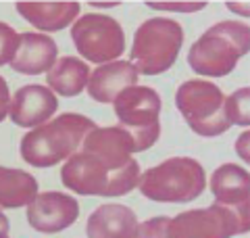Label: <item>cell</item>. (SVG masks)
Listing matches in <instances>:
<instances>
[{"label":"cell","mask_w":250,"mask_h":238,"mask_svg":"<svg viewBox=\"0 0 250 238\" xmlns=\"http://www.w3.org/2000/svg\"><path fill=\"white\" fill-rule=\"evenodd\" d=\"M250 50V29L246 23L219 21L208 27L188 52L194 73L223 77L236 69L238 61Z\"/></svg>","instance_id":"obj_3"},{"label":"cell","mask_w":250,"mask_h":238,"mask_svg":"<svg viewBox=\"0 0 250 238\" xmlns=\"http://www.w3.org/2000/svg\"><path fill=\"white\" fill-rule=\"evenodd\" d=\"M17 13L42 31H61L75 23L80 2H17Z\"/></svg>","instance_id":"obj_16"},{"label":"cell","mask_w":250,"mask_h":238,"mask_svg":"<svg viewBox=\"0 0 250 238\" xmlns=\"http://www.w3.org/2000/svg\"><path fill=\"white\" fill-rule=\"evenodd\" d=\"M38 194V182L23 169L0 165V209L25 207Z\"/></svg>","instance_id":"obj_17"},{"label":"cell","mask_w":250,"mask_h":238,"mask_svg":"<svg viewBox=\"0 0 250 238\" xmlns=\"http://www.w3.org/2000/svg\"><path fill=\"white\" fill-rule=\"evenodd\" d=\"M134 140L119 125L94 128L61 169L69 190L83 196H123L138 186L140 165L134 157Z\"/></svg>","instance_id":"obj_1"},{"label":"cell","mask_w":250,"mask_h":238,"mask_svg":"<svg viewBox=\"0 0 250 238\" xmlns=\"http://www.w3.org/2000/svg\"><path fill=\"white\" fill-rule=\"evenodd\" d=\"M138 84V73L127 61H113L94 69L88 77V94L92 100L108 105L123 90Z\"/></svg>","instance_id":"obj_14"},{"label":"cell","mask_w":250,"mask_h":238,"mask_svg":"<svg viewBox=\"0 0 250 238\" xmlns=\"http://www.w3.org/2000/svg\"><path fill=\"white\" fill-rule=\"evenodd\" d=\"M119 128L134 140V153L148 150L161 136V96L148 86H131L113 100Z\"/></svg>","instance_id":"obj_6"},{"label":"cell","mask_w":250,"mask_h":238,"mask_svg":"<svg viewBox=\"0 0 250 238\" xmlns=\"http://www.w3.org/2000/svg\"><path fill=\"white\" fill-rule=\"evenodd\" d=\"M80 217V203L65 192H42L27 205V224L44 234L73 226Z\"/></svg>","instance_id":"obj_10"},{"label":"cell","mask_w":250,"mask_h":238,"mask_svg":"<svg viewBox=\"0 0 250 238\" xmlns=\"http://www.w3.org/2000/svg\"><path fill=\"white\" fill-rule=\"evenodd\" d=\"M57 44L54 40L44 34H19L17 52L11 61V67L23 75H40L44 71H50L57 63Z\"/></svg>","instance_id":"obj_13"},{"label":"cell","mask_w":250,"mask_h":238,"mask_svg":"<svg viewBox=\"0 0 250 238\" xmlns=\"http://www.w3.org/2000/svg\"><path fill=\"white\" fill-rule=\"evenodd\" d=\"M96 128L90 117L62 113L21 138V157L34 167H52L69 159L82 146L83 138Z\"/></svg>","instance_id":"obj_2"},{"label":"cell","mask_w":250,"mask_h":238,"mask_svg":"<svg viewBox=\"0 0 250 238\" xmlns=\"http://www.w3.org/2000/svg\"><path fill=\"white\" fill-rule=\"evenodd\" d=\"M246 232L248 226L242 224L236 213L215 203L210 207L184 211L177 217H171L167 238H231Z\"/></svg>","instance_id":"obj_9"},{"label":"cell","mask_w":250,"mask_h":238,"mask_svg":"<svg viewBox=\"0 0 250 238\" xmlns=\"http://www.w3.org/2000/svg\"><path fill=\"white\" fill-rule=\"evenodd\" d=\"M248 98H250V88H240L231 96L225 98V117H228L229 125H242V128H246L250 123Z\"/></svg>","instance_id":"obj_19"},{"label":"cell","mask_w":250,"mask_h":238,"mask_svg":"<svg viewBox=\"0 0 250 238\" xmlns=\"http://www.w3.org/2000/svg\"><path fill=\"white\" fill-rule=\"evenodd\" d=\"M88 238H136L138 217L125 205H100L88 217Z\"/></svg>","instance_id":"obj_15"},{"label":"cell","mask_w":250,"mask_h":238,"mask_svg":"<svg viewBox=\"0 0 250 238\" xmlns=\"http://www.w3.org/2000/svg\"><path fill=\"white\" fill-rule=\"evenodd\" d=\"M90 69L75 57H61L46 75L50 88L61 96H77L88 86Z\"/></svg>","instance_id":"obj_18"},{"label":"cell","mask_w":250,"mask_h":238,"mask_svg":"<svg viewBox=\"0 0 250 238\" xmlns=\"http://www.w3.org/2000/svg\"><path fill=\"white\" fill-rule=\"evenodd\" d=\"M77 52L92 63H113L125 50L123 27L106 15H83L71 27Z\"/></svg>","instance_id":"obj_8"},{"label":"cell","mask_w":250,"mask_h":238,"mask_svg":"<svg viewBox=\"0 0 250 238\" xmlns=\"http://www.w3.org/2000/svg\"><path fill=\"white\" fill-rule=\"evenodd\" d=\"M175 105L192 132L198 136H221L229 130L225 117V96L215 84L205 79H188L177 88Z\"/></svg>","instance_id":"obj_7"},{"label":"cell","mask_w":250,"mask_h":238,"mask_svg":"<svg viewBox=\"0 0 250 238\" xmlns=\"http://www.w3.org/2000/svg\"><path fill=\"white\" fill-rule=\"evenodd\" d=\"M184 44V29L173 19L154 17L138 27L131 44V67L136 73L159 75L173 67Z\"/></svg>","instance_id":"obj_5"},{"label":"cell","mask_w":250,"mask_h":238,"mask_svg":"<svg viewBox=\"0 0 250 238\" xmlns=\"http://www.w3.org/2000/svg\"><path fill=\"white\" fill-rule=\"evenodd\" d=\"M2 238H9V236H2Z\"/></svg>","instance_id":"obj_24"},{"label":"cell","mask_w":250,"mask_h":238,"mask_svg":"<svg viewBox=\"0 0 250 238\" xmlns=\"http://www.w3.org/2000/svg\"><path fill=\"white\" fill-rule=\"evenodd\" d=\"M57 107L59 100L52 90L31 84V86H21L15 92L9 105V113H11V121L19 125V128H36V125L48 121L57 113Z\"/></svg>","instance_id":"obj_12"},{"label":"cell","mask_w":250,"mask_h":238,"mask_svg":"<svg viewBox=\"0 0 250 238\" xmlns=\"http://www.w3.org/2000/svg\"><path fill=\"white\" fill-rule=\"evenodd\" d=\"M210 192L215 203L233 211L244 226H248V194H250V176L244 167L233 163H225L217 167L210 176Z\"/></svg>","instance_id":"obj_11"},{"label":"cell","mask_w":250,"mask_h":238,"mask_svg":"<svg viewBox=\"0 0 250 238\" xmlns=\"http://www.w3.org/2000/svg\"><path fill=\"white\" fill-rule=\"evenodd\" d=\"M19 46V34L11 25L0 21V67L11 63Z\"/></svg>","instance_id":"obj_20"},{"label":"cell","mask_w":250,"mask_h":238,"mask_svg":"<svg viewBox=\"0 0 250 238\" xmlns=\"http://www.w3.org/2000/svg\"><path fill=\"white\" fill-rule=\"evenodd\" d=\"M140 192L156 203H190L207 188L202 165L190 157H171L146 169L138 180Z\"/></svg>","instance_id":"obj_4"},{"label":"cell","mask_w":250,"mask_h":238,"mask_svg":"<svg viewBox=\"0 0 250 238\" xmlns=\"http://www.w3.org/2000/svg\"><path fill=\"white\" fill-rule=\"evenodd\" d=\"M2 236H9V219L2 211H0V238Z\"/></svg>","instance_id":"obj_23"},{"label":"cell","mask_w":250,"mask_h":238,"mask_svg":"<svg viewBox=\"0 0 250 238\" xmlns=\"http://www.w3.org/2000/svg\"><path fill=\"white\" fill-rule=\"evenodd\" d=\"M9 105H11V92L6 86V79L0 75V121H4V117L9 115Z\"/></svg>","instance_id":"obj_22"},{"label":"cell","mask_w":250,"mask_h":238,"mask_svg":"<svg viewBox=\"0 0 250 238\" xmlns=\"http://www.w3.org/2000/svg\"><path fill=\"white\" fill-rule=\"evenodd\" d=\"M169 219L171 217H152L144 224H138L136 238H167Z\"/></svg>","instance_id":"obj_21"}]
</instances>
